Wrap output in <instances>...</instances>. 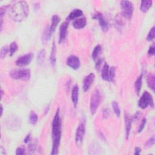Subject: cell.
<instances>
[{"mask_svg":"<svg viewBox=\"0 0 155 155\" xmlns=\"http://www.w3.org/2000/svg\"><path fill=\"white\" fill-rule=\"evenodd\" d=\"M61 119L60 117L59 108H57L51 124V136L53 140L51 155H56L59 152L61 138Z\"/></svg>","mask_w":155,"mask_h":155,"instance_id":"obj_1","label":"cell"},{"mask_svg":"<svg viewBox=\"0 0 155 155\" xmlns=\"http://www.w3.org/2000/svg\"><path fill=\"white\" fill-rule=\"evenodd\" d=\"M29 12L28 4L26 1H20L15 3L9 9V16L16 22H22L25 20Z\"/></svg>","mask_w":155,"mask_h":155,"instance_id":"obj_2","label":"cell"},{"mask_svg":"<svg viewBox=\"0 0 155 155\" xmlns=\"http://www.w3.org/2000/svg\"><path fill=\"white\" fill-rule=\"evenodd\" d=\"M101 102V95L98 89H96L90 97V111L91 115H94Z\"/></svg>","mask_w":155,"mask_h":155,"instance_id":"obj_3","label":"cell"},{"mask_svg":"<svg viewBox=\"0 0 155 155\" xmlns=\"http://www.w3.org/2000/svg\"><path fill=\"white\" fill-rule=\"evenodd\" d=\"M85 119H82L78 127L76 128L75 132V143L77 147H80L82 145L83 143V140L85 136Z\"/></svg>","mask_w":155,"mask_h":155,"instance_id":"obj_4","label":"cell"},{"mask_svg":"<svg viewBox=\"0 0 155 155\" xmlns=\"http://www.w3.org/2000/svg\"><path fill=\"white\" fill-rule=\"evenodd\" d=\"M10 76L13 79L28 81L30 78L31 73L29 69H15L10 72Z\"/></svg>","mask_w":155,"mask_h":155,"instance_id":"obj_5","label":"cell"},{"mask_svg":"<svg viewBox=\"0 0 155 155\" xmlns=\"http://www.w3.org/2000/svg\"><path fill=\"white\" fill-rule=\"evenodd\" d=\"M138 106L142 109H145L147 108L148 106H150L152 108L154 107L153 99L149 92L145 91L143 93L138 101Z\"/></svg>","mask_w":155,"mask_h":155,"instance_id":"obj_6","label":"cell"},{"mask_svg":"<svg viewBox=\"0 0 155 155\" xmlns=\"http://www.w3.org/2000/svg\"><path fill=\"white\" fill-rule=\"evenodd\" d=\"M120 6L122 10V15L128 19H131L133 13V5L131 2L129 1H121Z\"/></svg>","mask_w":155,"mask_h":155,"instance_id":"obj_7","label":"cell"},{"mask_svg":"<svg viewBox=\"0 0 155 155\" xmlns=\"http://www.w3.org/2000/svg\"><path fill=\"white\" fill-rule=\"evenodd\" d=\"M33 58V54L30 52L27 53L22 56H20L17 59L15 63L16 65L18 67H24L30 64Z\"/></svg>","mask_w":155,"mask_h":155,"instance_id":"obj_8","label":"cell"},{"mask_svg":"<svg viewBox=\"0 0 155 155\" xmlns=\"http://www.w3.org/2000/svg\"><path fill=\"white\" fill-rule=\"evenodd\" d=\"M66 64L73 70H78L81 66V62L78 56L72 54L67 58Z\"/></svg>","mask_w":155,"mask_h":155,"instance_id":"obj_9","label":"cell"},{"mask_svg":"<svg viewBox=\"0 0 155 155\" xmlns=\"http://www.w3.org/2000/svg\"><path fill=\"white\" fill-rule=\"evenodd\" d=\"M93 18L95 19L98 20L99 25H100L102 30L104 32L106 33L108 31V29H109L108 24L107 22L106 21V20L105 19V18L103 16L102 13H101L100 12H96V13L94 14V16Z\"/></svg>","mask_w":155,"mask_h":155,"instance_id":"obj_10","label":"cell"},{"mask_svg":"<svg viewBox=\"0 0 155 155\" xmlns=\"http://www.w3.org/2000/svg\"><path fill=\"white\" fill-rule=\"evenodd\" d=\"M68 27V21H66L61 24L59 27V44H62L64 42L67 33V28Z\"/></svg>","mask_w":155,"mask_h":155,"instance_id":"obj_11","label":"cell"},{"mask_svg":"<svg viewBox=\"0 0 155 155\" xmlns=\"http://www.w3.org/2000/svg\"><path fill=\"white\" fill-rule=\"evenodd\" d=\"M95 79V75L93 73H90L86 76L82 82V88L84 91H87L90 88Z\"/></svg>","mask_w":155,"mask_h":155,"instance_id":"obj_12","label":"cell"},{"mask_svg":"<svg viewBox=\"0 0 155 155\" xmlns=\"http://www.w3.org/2000/svg\"><path fill=\"white\" fill-rule=\"evenodd\" d=\"M71 99L74 107L76 108L79 100V87L78 85H74L71 89Z\"/></svg>","mask_w":155,"mask_h":155,"instance_id":"obj_13","label":"cell"},{"mask_svg":"<svg viewBox=\"0 0 155 155\" xmlns=\"http://www.w3.org/2000/svg\"><path fill=\"white\" fill-rule=\"evenodd\" d=\"M87 24V19L85 17H81L74 19L73 21L72 25L76 29H82L85 27Z\"/></svg>","mask_w":155,"mask_h":155,"instance_id":"obj_14","label":"cell"},{"mask_svg":"<svg viewBox=\"0 0 155 155\" xmlns=\"http://www.w3.org/2000/svg\"><path fill=\"white\" fill-rule=\"evenodd\" d=\"M124 121H125V136L127 139H128L129 137L131 128L132 119L128 114H125Z\"/></svg>","mask_w":155,"mask_h":155,"instance_id":"obj_15","label":"cell"},{"mask_svg":"<svg viewBox=\"0 0 155 155\" xmlns=\"http://www.w3.org/2000/svg\"><path fill=\"white\" fill-rule=\"evenodd\" d=\"M83 15V12L79 9V8H76L74 9L73 10H72L68 16L67 17V21H71V20H74L77 18H79L80 16H81Z\"/></svg>","mask_w":155,"mask_h":155,"instance_id":"obj_16","label":"cell"},{"mask_svg":"<svg viewBox=\"0 0 155 155\" xmlns=\"http://www.w3.org/2000/svg\"><path fill=\"white\" fill-rule=\"evenodd\" d=\"M56 46L54 41H53L51 52H50V62L51 65L54 67L56 64Z\"/></svg>","mask_w":155,"mask_h":155,"instance_id":"obj_17","label":"cell"},{"mask_svg":"<svg viewBox=\"0 0 155 155\" xmlns=\"http://www.w3.org/2000/svg\"><path fill=\"white\" fill-rule=\"evenodd\" d=\"M51 34L52 33L50 29V27H47L45 28L41 37V41L43 44H45L48 42L51 36Z\"/></svg>","mask_w":155,"mask_h":155,"instance_id":"obj_18","label":"cell"},{"mask_svg":"<svg viewBox=\"0 0 155 155\" xmlns=\"http://www.w3.org/2000/svg\"><path fill=\"white\" fill-rule=\"evenodd\" d=\"M147 85L148 87L153 91H154V88H155V77L154 75L151 73H150L147 78Z\"/></svg>","mask_w":155,"mask_h":155,"instance_id":"obj_19","label":"cell"},{"mask_svg":"<svg viewBox=\"0 0 155 155\" xmlns=\"http://www.w3.org/2000/svg\"><path fill=\"white\" fill-rule=\"evenodd\" d=\"M60 20L61 19H60L59 16H58L57 15H54L53 16H52L51 19V25L50 26V29L52 33H53V32L54 31Z\"/></svg>","mask_w":155,"mask_h":155,"instance_id":"obj_20","label":"cell"},{"mask_svg":"<svg viewBox=\"0 0 155 155\" xmlns=\"http://www.w3.org/2000/svg\"><path fill=\"white\" fill-rule=\"evenodd\" d=\"M152 4H153V1L151 0L142 1L140 6V10L143 13L147 12L149 10V8L151 7Z\"/></svg>","mask_w":155,"mask_h":155,"instance_id":"obj_21","label":"cell"},{"mask_svg":"<svg viewBox=\"0 0 155 155\" xmlns=\"http://www.w3.org/2000/svg\"><path fill=\"white\" fill-rule=\"evenodd\" d=\"M142 74H140L134 82V90L137 95H139L142 85Z\"/></svg>","mask_w":155,"mask_h":155,"instance_id":"obj_22","label":"cell"},{"mask_svg":"<svg viewBox=\"0 0 155 155\" xmlns=\"http://www.w3.org/2000/svg\"><path fill=\"white\" fill-rule=\"evenodd\" d=\"M109 65L107 63H104L101 71V78L103 80L108 81V72H109Z\"/></svg>","mask_w":155,"mask_h":155,"instance_id":"obj_23","label":"cell"},{"mask_svg":"<svg viewBox=\"0 0 155 155\" xmlns=\"http://www.w3.org/2000/svg\"><path fill=\"white\" fill-rule=\"evenodd\" d=\"M102 48L100 45H97L93 49V52L91 53V58L94 61H96L98 60L99 58V54L101 51Z\"/></svg>","mask_w":155,"mask_h":155,"instance_id":"obj_24","label":"cell"},{"mask_svg":"<svg viewBox=\"0 0 155 155\" xmlns=\"http://www.w3.org/2000/svg\"><path fill=\"white\" fill-rule=\"evenodd\" d=\"M8 124L7 126L9 127V128L11 129V127H20L21 125V120L20 119H18V118H13L10 120H9L8 121H7Z\"/></svg>","mask_w":155,"mask_h":155,"instance_id":"obj_25","label":"cell"},{"mask_svg":"<svg viewBox=\"0 0 155 155\" xmlns=\"http://www.w3.org/2000/svg\"><path fill=\"white\" fill-rule=\"evenodd\" d=\"M45 57V50L44 49H42L40 50L37 55L36 58V62L38 65H42L44 61Z\"/></svg>","mask_w":155,"mask_h":155,"instance_id":"obj_26","label":"cell"},{"mask_svg":"<svg viewBox=\"0 0 155 155\" xmlns=\"http://www.w3.org/2000/svg\"><path fill=\"white\" fill-rule=\"evenodd\" d=\"M8 5H3L0 8V24H1V30L2 31V25H3V16L5 15V12L8 8Z\"/></svg>","mask_w":155,"mask_h":155,"instance_id":"obj_27","label":"cell"},{"mask_svg":"<svg viewBox=\"0 0 155 155\" xmlns=\"http://www.w3.org/2000/svg\"><path fill=\"white\" fill-rule=\"evenodd\" d=\"M112 108H113V111L115 113V114L117 117H119L120 115V109L119 104L117 103V101H113L112 102Z\"/></svg>","mask_w":155,"mask_h":155,"instance_id":"obj_28","label":"cell"},{"mask_svg":"<svg viewBox=\"0 0 155 155\" xmlns=\"http://www.w3.org/2000/svg\"><path fill=\"white\" fill-rule=\"evenodd\" d=\"M38 121V115L37 114L33 111H31L29 115V122L31 125H35Z\"/></svg>","mask_w":155,"mask_h":155,"instance_id":"obj_29","label":"cell"},{"mask_svg":"<svg viewBox=\"0 0 155 155\" xmlns=\"http://www.w3.org/2000/svg\"><path fill=\"white\" fill-rule=\"evenodd\" d=\"M116 68L114 67H110L108 72V82H113L115 77Z\"/></svg>","mask_w":155,"mask_h":155,"instance_id":"obj_30","label":"cell"},{"mask_svg":"<svg viewBox=\"0 0 155 155\" xmlns=\"http://www.w3.org/2000/svg\"><path fill=\"white\" fill-rule=\"evenodd\" d=\"M10 52V48L7 46V45H4L2 47H1V51H0V57L2 59H3L6 55L7 54V53Z\"/></svg>","mask_w":155,"mask_h":155,"instance_id":"obj_31","label":"cell"},{"mask_svg":"<svg viewBox=\"0 0 155 155\" xmlns=\"http://www.w3.org/2000/svg\"><path fill=\"white\" fill-rule=\"evenodd\" d=\"M10 56H12L14 54V53L18 50V47L16 42H13L10 44Z\"/></svg>","mask_w":155,"mask_h":155,"instance_id":"obj_32","label":"cell"},{"mask_svg":"<svg viewBox=\"0 0 155 155\" xmlns=\"http://www.w3.org/2000/svg\"><path fill=\"white\" fill-rule=\"evenodd\" d=\"M99 151L97 145H91L89 150L88 154H97L99 153Z\"/></svg>","mask_w":155,"mask_h":155,"instance_id":"obj_33","label":"cell"},{"mask_svg":"<svg viewBox=\"0 0 155 155\" xmlns=\"http://www.w3.org/2000/svg\"><path fill=\"white\" fill-rule=\"evenodd\" d=\"M154 36H155V27L153 26L150 29V30L147 36V40L148 41H150L154 38Z\"/></svg>","mask_w":155,"mask_h":155,"instance_id":"obj_34","label":"cell"},{"mask_svg":"<svg viewBox=\"0 0 155 155\" xmlns=\"http://www.w3.org/2000/svg\"><path fill=\"white\" fill-rule=\"evenodd\" d=\"M37 145L38 144L36 142L31 143L28 145V152L30 154H33L35 152V151L37 150Z\"/></svg>","mask_w":155,"mask_h":155,"instance_id":"obj_35","label":"cell"},{"mask_svg":"<svg viewBox=\"0 0 155 155\" xmlns=\"http://www.w3.org/2000/svg\"><path fill=\"white\" fill-rule=\"evenodd\" d=\"M154 141H155V139H154V136H153L151 137L145 142V143L144 144V147L148 148V147H150L152 146L153 145H154Z\"/></svg>","mask_w":155,"mask_h":155,"instance_id":"obj_36","label":"cell"},{"mask_svg":"<svg viewBox=\"0 0 155 155\" xmlns=\"http://www.w3.org/2000/svg\"><path fill=\"white\" fill-rule=\"evenodd\" d=\"M147 123V119L145 117H143L141 121V123L140 124V125L139 126V128H138V130H137V132L139 133H141L142 131V130H143L145 126V124Z\"/></svg>","mask_w":155,"mask_h":155,"instance_id":"obj_37","label":"cell"},{"mask_svg":"<svg viewBox=\"0 0 155 155\" xmlns=\"http://www.w3.org/2000/svg\"><path fill=\"white\" fill-rule=\"evenodd\" d=\"M15 154L16 155H22L25 154V148L23 147H19L16 150Z\"/></svg>","mask_w":155,"mask_h":155,"instance_id":"obj_38","label":"cell"},{"mask_svg":"<svg viewBox=\"0 0 155 155\" xmlns=\"http://www.w3.org/2000/svg\"><path fill=\"white\" fill-rule=\"evenodd\" d=\"M148 54L150 56H153L154 54V45H151L148 50Z\"/></svg>","mask_w":155,"mask_h":155,"instance_id":"obj_39","label":"cell"},{"mask_svg":"<svg viewBox=\"0 0 155 155\" xmlns=\"http://www.w3.org/2000/svg\"><path fill=\"white\" fill-rule=\"evenodd\" d=\"M30 140H31V134L28 133L24 139V142L25 143H27L30 141Z\"/></svg>","mask_w":155,"mask_h":155,"instance_id":"obj_40","label":"cell"},{"mask_svg":"<svg viewBox=\"0 0 155 155\" xmlns=\"http://www.w3.org/2000/svg\"><path fill=\"white\" fill-rule=\"evenodd\" d=\"M110 114V111L108 108H105L103 111V116L105 118H107L109 116Z\"/></svg>","mask_w":155,"mask_h":155,"instance_id":"obj_41","label":"cell"},{"mask_svg":"<svg viewBox=\"0 0 155 155\" xmlns=\"http://www.w3.org/2000/svg\"><path fill=\"white\" fill-rule=\"evenodd\" d=\"M141 148L138 147H135L134 148V154H139L140 153H141Z\"/></svg>","mask_w":155,"mask_h":155,"instance_id":"obj_42","label":"cell"},{"mask_svg":"<svg viewBox=\"0 0 155 155\" xmlns=\"http://www.w3.org/2000/svg\"><path fill=\"white\" fill-rule=\"evenodd\" d=\"M0 93H1V99H2V96H3V94H4V91H3V90H2V88L1 89V92H0Z\"/></svg>","mask_w":155,"mask_h":155,"instance_id":"obj_43","label":"cell"},{"mask_svg":"<svg viewBox=\"0 0 155 155\" xmlns=\"http://www.w3.org/2000/svg\"><path fill=\"white\" fill-rule=\"evenodd\" d=\"M2 113H3V107H2V105H1V116L2 114Z\"/></svg>","mask_w":155,"mask_h":155,"instance_id":"obj_44","label":"cell"}]
</instances>
